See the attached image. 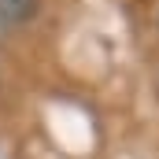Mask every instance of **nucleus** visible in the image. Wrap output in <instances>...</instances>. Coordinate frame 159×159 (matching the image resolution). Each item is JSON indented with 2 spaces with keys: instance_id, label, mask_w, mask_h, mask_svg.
Wrapping results in <instances>:
<instances>
[{
  "instance_id": "obj_1",
  "label": "nucleus",
  "mask_w": 159,
  "mask_h": 159,
  "mask_svg": "<svg viewBox=\"0 0 159 159\" xmlns=\"http://www.w3.org/2000/svg\"><path fill=\"white\" fill-rule=\"evenodd\" d=\"M37 11V0H0V15L7 22H26Z\"/></svg>"
}]
</instances>
